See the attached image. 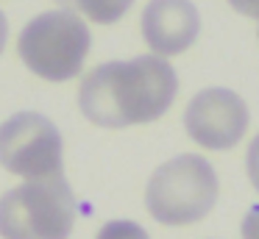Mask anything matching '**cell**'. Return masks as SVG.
<instances>
[{
	"instance_id": "obj_4",
	"label": "cell",
	"mask_w": 259,
	"mask_h": 239,
	"mask_svg": "<svg viewBox=\"0 0 259 239\" xmlns=\"http://www.w3.org/2000/svg\"><path fill=\"white\" fill-rule=\"evenodd\" d=\"M75 225V198L64 175L25 181L0 198L3 239H67Z\"/></svg>"
},
{
	"instance_id": "obj_8",
	"label": "cell",
	"mask_w": 259,
	"mask_h": 239,
	"mask_svg": "<svg viewBox=\"0 0 259 239\" xmlns=\"http://www.w3.org/2000/svg\"><path fill=\"white\" fill-rule=\"evenodd\" d=\"M56 3L67 11L84 14L87 20L98 22V25H114L128 14L134 0H56Z\"/></svg>"
},
{
	"instance_id": "obj_10",
	"label": "cell",
	"mask_w": 259,
	"mask_h": 239,
	"mask_svg": "<svg viewBox=\"0 0 259 239\" xmlns=\"http://www.w3.org/2000/svg\"><path fill=\"white\" fill-rule=\"evenodd\" d=\"M245 167H248V178H251L253 189H256V192H259V133H256V136H253V142L248 145Z\"/></svg>"
},
{
	"instance_id": "obj_1",
	"label": "cell",
	"mask_w": 259,
	"mask_h": 239,
	"mask_svg": "<svg viewBox=\"0 0 259 239\" xmlns=\"http://www.w3.org/2000/svg\"><path fill=\"white\" fill-rule=\"evenodd\" d=\"M176 94L179 75L162 56H134L87 72L78 86V109L92 125L128 128L164 117Z\"/></svg>"
},
{
	"instance_id": "obj_6",
	"label": "cell",
	"mask_w": 259,
	"mask_h": 239,
	"mask_svg": "<svg viewBox=\"0 0 259 239\" xmlns=\"http://www.w3.org/2000/svg\"><path fill=\"white\" fill-rule=\"evenodd\" d=\"M248 106L237 92L209 86L198 92L184 109V128L192 142L206 150H229L248 131Z\"/></svg>"
},
{
	"instance_id": "obj_5",
	"label": "cell",
	"mask_w": 259,
	"mask_h": 239,
	"mask_svg": "<svg viewBox=\"0 0 259 239\" xmlns=\"http://www.w3.org/2000/svg\"><path fill=\"white\" fill-rule=\"evenodd\" d=\"M62 133L48 117L20 111L0 125V164L28 181L62 175Z\"/></svg>"
},
{
	"instance_id": "obj_14",
	"label": "cell",
	"mask_w": 259,
	"mask_h": 239,
	"mask_svg": "<svg viewBox=\"0 0 259 239\" xmlns=\"http://www.w3.org/2000/svg\"><path fill=\"white\" fill-rule=\"evenodd\" d=\"M256 36H259V31H256Z\"/></svg>"
},
{
	"instance_id": "obj_3",
	"label": "cell",
	"mask_w": 259,
	"mask_h": 239,
	"mask_svg": "<svg viewBox=\"0 0 259 239\" xmlns=\"http://www.w3.org/2000/svg\"><path fill=\"white\" fill-rule=\"evenodd\" d=\"M92 36L81 14L67 9L42 11L25 22L17 36V53L34 75L45 81H70L81 72Z\"/></svg>"
},
{
	"instance_id": "obj_7",
	"label": "cell",
	"mask_w": 259,
	"mask_h": 239,
	"mask_svg": "<svg viewBox=\"0 0 259 239\" xmlns=\"http://www.w3.org/2000/svg\"><path fill=\"white\" fill-rule=\"evenodd\" d=\"M201 33V14L192 0H151L142 9V39L151 53L181 56Z\"/></svg>"
},
{
	"instance_id": "obj_2",
	"label": "cell",
	"mask_w": 259,
	"mask_h": 239,
	"mask_svg": "<svg viewBox=\"0 0 259 239\" xmlns=\"http://www.w3.org/2000/svg\"><path fill=\"white\" fill-rule=\"evenodd\" d=\"M218 172L203 156L181 153L153 170L145 206L162 225H192L214 209Z\"/></svg>"
},
{
	"instance_id": "obj_11",
	"label": "cell",
	"mask_w": 259,
	"mask_h": 239,
	"mask_svg": "<svg viewBox=\"0 0 259 239\" xmlns=\"http://www.w3.org/2000/svg\"><path fill=\"white\" fill-rule=\"evenodd\" d=\"M242 239H259V206H253L242 220Z\"/></svg>"
},
{
	"instance_id": "obj_9",
	"label": "cell",
	"mask_w": 259,
	"mask_h": 239,
	"mask_svg": "<svg viewBox=\"0 0 259 239\" xmlns=\"http://www.w3.org/2000/svg\"><path fill=\"white\" fill-rule=\"evenodd\" d=\"M98 239H148V231L131 220H112L98 231Z\"/></svg>"
},
{
	"instance_id": "obj_13",
	"label": "cell",
	"mask_w": 259,
	"mask_h": 239,
	"mask_svg": "<svg viewBox=\"0 0 259 239\" xmlns=\"http://www.w3.org/2000/svg\"><path fill=\"white\" fill-rule=\"evenodd\" d=\"M6 42H9V20H6V14L0 11V53H3Z\"/></svg>"
},
{
	"instance_id": "obj_12",
	"label": "cell",
	"mask_w": 259,
	"mask_h": 239,
	"mask_svg": "<svg viewBox=\"0 0 259 239\" xmlns=\"http://www.w3.org/2000/svg\"><path fill=\"white\" fill-rule=\"evenodd\" d=\"M229 6L234 11H240V14L259 20V0H229Z\"/></svg>"
}]
</instances>
